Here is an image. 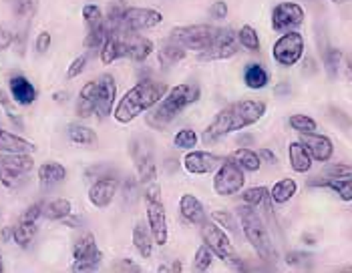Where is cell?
I'll return each mask as SVG.
<instances>
[{"instance_id": "6da1fadb", "label": "cell", "mask_w": 352, "mask_h": 273, "mask_svg": "<svg viewBox=\"0 0 352 273\" xmlns=\"http://www.w3.org/2000/svg\"><path fill=\"white\" fill-rule=\"evenodd\" d=\"M266 110H268V105L264 101L245 99V101L232 103L214 117V121L206 127L201 141L206 145H214L230 133H236V131H242V129L256 125L266 115Z\"/></svg>"}, {"instance_id": "7a4b0ae2", "label": "cell", "mask_w": 352, "mask_h": 273, "mask_svg": "<svg viewBox=\"0 0 352 273\" xmlns=\"http://www.w3.org/2000/svg\"><path fill=\"white\" fill-rule=\"evenodd\" d=\"M167 91L169 86L162 81H153V79L139 81L119 99V103L113 109V119L121 125L135 121L145 110L153 109Z\"/></svg>"}, {"instance_id": "3957f363", "label": "cell", "mask_w": 352, "mask_h": 273, "mask_svg": "<svg viewBox=\"0 0 352 273\" xmlns=\"http://www.w3.org/2000/svg\"><path fill=\"white\" fill-rule=\"evenodd\" d=\"M199 97H201V88L197 82H182L175 86H169V91L163 95L162 101L153 109L147 110L149 112L147 123L153 129H163L169 123H173L182 110H186L190 105L197 103Z\"/></svg>"}, {"instance_id": "277c9868", "label": "cell", "mask_w": 352, "mask_h": 273, "mask_svg": "<svg viewBox=\"0 0 352 273\" xmlns=\"http://www.w3.org/2000/svg\"><path fill=\"white\" fill-rule=\"evenodd\" d=\"M236 215L240 219V225L244 229L245 241L252 246V249L256 251V255L264 261H276L278 259V251L272 244L270 231L264 217L260 215V211L252 205H240L236 209Z\"/></svg>"}, {"instance_id": "5b68a950", "label": "cell", "mask_w": 352, "mask_h": 273, "mask_svg": "<svg viewBox=\"0 0 352 273\" xmlns=\"http://www.w3.org/2000/svg\"><path fill=\"white\" fill-rule=\"evenodd\" d=\"M199 235H201V241L214 251L217 259H221L223 263H228L232 268H242L244 265L238 249L234 247L230 235L226 233V229L219 223L212 221V219H206L199 225Z\"/></svg>"}, {"instance_id": "8992f818", "label": "cell", "mask_w": 352, "mask_h": 273, "mask_svg": "<svg viewBox=\"0 0 352 273\" xmlns=\"http://www.w3.org/2000/svg\"><path fill=\"white\" fill-rule=\"evenodd\" d=\"M32 169V153H0V183L6 189H19Z\"/></svg>"}, {"instance_id": "52a82bcc", "label": "cell", "mask_w": 352, "mask_h": 273, "mask_svg": "<svg viewBox=\"0 0 352 273\" xmlns=\"http://www.w3.org/2000/svg\"><path fill=\"white\" fill-rule=\"evenodd\" d=\"M217 32H219V27H212V25H188V27L171 28L169 38L184 45L188 51L201 53L214 45Z\"/></svg>"}, {"instance_id": "ba28073f", "label": "cell", "mask_w": 352, "mask_h": 273, "mask_svg": "<svg viewBox=\"0 0 352 273\" xmlns=\"http://www.w3.org/2000/svg\"><path fill=\"white\" fill-rule=\"evenodd\" d=\"M304 49H306L304 36L298 30H288V32H282V36L274 43L272 58L276 60V64L290 69V67H296L302 60Z\"/></svg>"}, {"instance_id": "9c48e42d", "label": "cell", "mask_w": 352, "mask_h": 273, "mask_svg": "<svg viewBox=\"0 0 352 273\" xmlns=\"http://www.w3.org/2000/svg\"><path fill=\"white\" fill-rule=\"evenodd\" d=\"M245 171L230 157L214 171V191L219 197H232L236 193L244 191Z\"/></svg>"}, {"instance_id": "30bf717a", "label": "cell", "mask_w": 352, "mask_h": 273, "mask_svg": "<svg viewBox=\"0 0 352 273\" xmlns=\"http://www.w3.org/2000/svg\"><path fill=\"white\" fill-rule=\"evenodd\" d=\"M163 23V14L155 8H141V6H125L123 14H121V23L113 32L119 30H133V32H141V30H149V28L160 27Z\"/></svg>"}, {"instance_id": "8fae6325", "label": "cell", "mask_w": 352, "mask_h": 273, "mask_svg": "<svg viewBox=\"0 0 352 273\" xmlns=\"http://www.w3.org/2000/svg\"><path fill=\"white\" fill-rule=\"evenodd\" d=\"M101 249L97 246V239L93 233L81 235L73 246V272H93L101 263Z\"/></svg>"}, {"instance_id": "7c38bea8", "label": "cell", "mask_w": 352, "mask_h": 273, "mask_svg": "<svg viewBox=\"0 0 352 273\" xmlns=\"http://www.w3.org/2000/svg\"><path fill=\"white\" fill-rule=\"evenodd\" d=\"M240 51V43H238V32H234L232 28H219L216 40L212 47H208L206 51L197 53L199 62H214V60H228L232 56L238 55Z\"/></svg>"}, {"instance_id": "4fadbf2b", "label": "cell", "mask_w": 352, "mask_h": 273, "mask_svg": "<svg viewBox=\"0 0 352 273\" xmlns=\"http://www.w3.org/2000/svg\"><path fill=\"white\" fill-rule=\"evenodd\" d=\"M306 12L298 2H280L272 8V28L276 32L296 30L304 23Z\"/></svg>"}, {"instance_id": "5bb4252c", "label": "cell", "mask_w": 352, "mask_h": 273, "mask_svg": "<svg viewBox=\"0 0 352 273\" xmlns=\"http://www.w3.org/2000/svg\"><path fill=\"white\" fill-rule=\"evenodd\" d=\"M113 32V30H109ZM121 36V43H123V51H125V58H131L135 62H143L147 60L149 56L153 55L155 51V45L151 38L139 34V32H133V30H119L117 32Z\"/></svg>"}, {"instance_id": "9a60e30c", "label": "cell", "mask_w": 352, "mask_h": 273, "mask_svg": "<svg viewBox=\"0 0 352 273\" xmlns=\"http://www.w3.org/2000/svg\"><path fill=\"white\" fill-rule=\"evenodd\" d=\"M119 193V181L111 175L95 179L89 187V203L97 209H107Z\"/></svg>"}, {"instance_id": "2e32d148", "label": "cell", "mask_w": 352, "mask_h": 273, "mask_svg": "<svg viewBox=\"0 0 352 273\" xmlns=\"http://www.w3.org/2000/svg\"><path fill=\"white\" fill-rule=\"evenodd\" d=\"M223 163V157L214 155V153H208V151H197V149H191L184 155L182 165L184 169L190 173V175H210L214 173L219 165Z\"/></svg>"}, {"instance_id": "e0dca14e", "label": "cell", "mask_w": 352, "mask_h": 273, "mask_svg": "<svg viewBox=\"0 0 352 273\" xmlns=\"http://www.w3.org/2000/svg\"><path fill=\"white\" fill-rule=\"evenodd\" d=\"M147 225L151 229L155 246H165L169 239V225H167V213H165V205L162 199L147 201Z\"/></svg>"}, {"instance_id": "ac0fdd59", "label": "cell", "mask_w": 352, "mask_h": 273, "mask_svg": "<svg viewBox=\"0 0 352 273\" xmlns=\"http://www.w3.org/2000/svg\"><path fill=\"white\" fill-rule=\"evenodd\" d=\"M133 157H135L137 179H139L141 187L145 189V187L157 183V167H155V159H153L151 149H147V147L135 149Z\"/></svg>"}, {"instance_id": "d6986e66", "label": "cell", "mask_w": 352, "mask_h": 273, "mask_svg": "<svg viewBox=\"0 0 352 273\" xmlns=\"http://www.w3.org/2000/svg\"><path fill=\"white\" fill-rule=\"evenodd\" d=\"M300 141L306 145L312 159L318 163H328L334 155V143L330 141V136L320 135V133H306V135H300Z\"/></svg>"}, {"instance_id": "ffe728a7", "label": "cell", "mask_w": 352, "mask_h": 273, "mask_svg": "<svg viewBox=\"0 0 352 273\" xmlns=\"http://www.w3.org/2000/svg\"><path fill=\"white\" fill-rule=\"evenodd\" d=\"M99 82V103H97V117L105 119L113 115L115 101H117V84L111 75H103L97 79Z\"/></svg>"}, {"instance_id": "44dd1931", "label": "cell", "mask_w": 352, "mask_h": 273, "mask_svg": "<svg viewBox=\"0 0 352 273\" xmlns=\"http://www.w3.org/2000/svg\"><path fill=\"white\" fill-rule=\"evenodd\" d=\"M8 91H10L12 101L16 105H21V107H28V105H32L36 101V88H34V84L28 81L27 77H23V75L10 77Z\"/></svg>"}, {"instance_id": "7402d4cb", "label": "cell", "mask_w": 352, "mask_h": 273, "mask_svg": "<svg viewBox=\"0 0 352 273\" xmlns=\"http://www.w3.org/2000/svg\"><path fill=\"white\" fill-rule=\"evenodd\" d=\"M36 177H38V187L43 191H51L67 179V169H65V165L56 163V161H47L38 167Z\"/></svg>"}, {"instance_id": "603a6c76", "label": "cell", "mask_w": 352, "mask_h": 273, "mask_svg": "<svg viewBox=\"0 0 352 273\" xmlns=\"http://www.w3.org/2000/svg\"><path fill=\"white\" fill-rule=\"evenodd\" d=\"M97 103H99V82H85V86L79 93V99H77V107H75L77 117L89 119V117L97 115Z\"/></svg>"}, {"instance_id": "cb8c5ba5", "label": "cell", "mask_w": 352, "mask_h": 273, "mask_svg": "<svg viewBox=\"0 0 352 273\" xmlns=\"http://www.w3.org/2000/svg\"><path fill=\"white\" fill-rule=\"evenodd\" d=\"M179 215L184 217V221H188L190 225H197V227L208 219L204 203L195 195H191V193H184L182 195V199H179Z\"/></svg>"}, {"instance_id": "d4e9b609", "label": "cell", "mask_w": 352, "mask_h": 273, "mask_svg": "<svg viewBox=\"0 0 352 273\" xmlns=\"http://www.w3.org/2000/svg\"><path fill=\"white\" fill-rule=\"evenodd\" d=\"M312 187H326L330 191H334L340 201H352V173L351 175H344V177H334V179H322V177H316L314 181H310Z\"/></svg>"}, {"instance_id": "484cf974", "label": "cell", "mask_w": 352, "mask_h": 273, "mask_svg": "<svg viewBox=\"0 0 352 273\" xmlns=\"http://www.w3.org/2000/svg\"><path fill=\"white\" fill-rule=\"evenodd\" d=\"M288 161H290L292 171H296V173H308L314 163L310 151L306 149V145L302 141H292L288 145Z\"/></svg>"}, {"instance_id": "4316f807", "label": "cell", "mask_w": 352, "mask_h": 273, "mask_svg": "<svg viewBox=\"0 0 352 273\" xmlns=\"http://www.w3.org/2000/svg\"><path fill=\"white\" fill-rule=\"evenodd\" d=\"M133 247L137 249V253L145 259H149L153 255V247H155V239L151 235V229L149 225H145L143 221H137L135 227H133Z\"/></svg>"}, {"instance_id": "83f0119b", "label": "cell", "mask_w": 352, "mask_h": 273, "mask_svg": "<svg viewBox=\"0 0 352 273\" xmlns=\"http://www.w3.org/2000/svg\"><path fill=\"white\" fill-rule=\"evenodd\" d=\"M36 147L23 136L0 129V153H34Z\"/></svg>"}, {"instance_id": "f1b7e54d", "label": "cell", "mask_w": 352, "mask_h": 273, "mask_svg": "<svg viewBox=\"0 0 352 273\" xmlns=\"http://www.w3.org/2000/svg\"><path fill=\"white\" fill-rule=\"evenodd\" d=\"M186 56H188V49L173 38H167L162 45V49L157 51V58L163 67H173V64L182 62Z\"/></svg>"}, {"instance_id": "f546056e", "label": "cell", "mask_w": 352, "mask_h": 273, "mask_svg": "<svg viewBox=\"0 0 352 273\" xmlns=\"http://www.w3.org/2000/svg\"><path fill=\"white\" fill-rule=\"evenodd\" d=\"M99 58L101 62L109 67L113 64L115 60L119 58H125V51H123V43H121V36L117 32H109V36L105 38L103 47L99 49Z\"/></svg>"}, {"instance_id": "4dcf8cb0", "label": "cell", "mask_w": 352, "mask_h": 273, "mask_svg": "<svg viewBox=\"0 0 352 273\" xmlns=\"http://www.w3.org/2000/svg\"><path fill=\"white\" fill-rule=\"evenodd\" d=\"M296 193H298V183L290 177H284L270 187V199L274 205H286L288 201H292Z\"/></svg>"}, {"instance_id": "1f68e13d", "label": "cell", "mask_w": 352, "mask_h": 273, "mask_svg": "<svg viewBox=\"0 0 352 273\" xmlns=\"http://www.w3.org/2000/svg\"><path fill=\"white\" fill-rule=\"evenodd\" d=\"M10 229H12V241L19 247L27 249V247H30L36 231H38V225H36V221H27V219L21 217Z\"/></svg>"}, {"instance_id": "d6a6232c", "label": "cell", "mask_w": 352, "mask_h": 273, "mask_svg": "<svg viewBox=\"0 0 352 273\" xmlns=\"http://www.w3.org/2000/svg\"><path fill=\"white\" fill-rule=\"evenodd\" d=\"M270 82V73L258 64V62H252L248 64L244 71V84L250 91H260V88H266Z\"/></svg>"}, {"instance_id": "836d02e7", "label": "cell", "mask_w": 352, "mask_h": 273, "mask_svg": "<svg viewBox=\"0 0 352 273\" xmlns=\"http://www.w3.org/2000/svg\"><path fill=\"white\" fill-rule=\"evenodd\" d=\"M230 159H232L234 163L240 165L245 173H256V171L262 167L260 153L254 151V149H250V147H240V149H236V151L230 155Z\"/></svg>"}, {"instance_id": "e575fe53", "label": "cell", "mask_w": 352, "mask_h": 273, "mask_svg": "<svg viewBox=\"0 0 352 273\" xmlns=\"http://www.w3.org/2000/svg\"><path fill=\"white\" fill-rule=\"evenodd\" d=\"M71 213H73V203L63 197L45 203V209H43V217H47L49 221H65Z\"/></svg>"}, {"instance_id": "d590c367", "label": "cell", "mask_w": 352, "mask_h": 273, "mask_svg": "<svg viewBox=\"0 0 352 273\" xmlns=\"http://www.w3.org/2000/svg\"><path fill=\"white\" fill-rule=\"evenodd\" d=\"M67 135L75 145H82V147H93L97 143V133L81 123H71L67 127Z\"/></svg>"}, {"instance_id": "8d00e7d4", "label": "cell", "mask_w": 352, "mask_h": 273, "mask_svg": "<svg viewBox=\"0 0 352 273\" xmlns=\"http://www.w3.org/2000/svg\"><path fill=\"white\" fill-rule=\"evenodd\" d=\"M238 43L240 47L250 51V53H258L262 43H260V34L256 32V28L250 27V25H244V27L238 30Z\"/></svg>"}, {"instance_id": "74e56055", "label": "cell", "mask_w": 352, "mask_h": 273, "mask_svg": "<svg viewBox=\"0 0 352 273\" xmlns=\"http://www.w3.org/2000/svg\"><path fill=\"white\" fill-rule=\"evenodd\" d=\"M242 199H244V203L248 205H252V207H256V209H262L270 199V189L268 187H250V189H244L242 193Z\"/></svg>"}, {"instance_id": "f35d334b", "label": "cell", "mask_w": 352, "mask_h": 273, "mask_svg": "<svg viewBox=\"0 0 352 273\" xmlns=\"http://www.w3.org/2000/svg\"><path fill=\"white\" fill-rule=\"evenodd\" d=\"M214 257H216L214 251L206 246V244H201V246L197 247L195 255H193L191 270H193V272H208V270L212 268V263H214Z\"/></svg>"}, {"instance_id": "ab89813d", "label": "cell", "mask_w": 352, "mask_h": 273, "mask_svg": "<svg viewBox=\"0 0 352 273\" xmlns=\"http://www.w3.org/2000/svg\"><path fill=\"white\" fill-rule=\"evenodd\" d=\"M197 143H199V135H197L193 129H190V127L179 129V131L173 135V147H175V149H182V151H191V149H195Z\"/></svg>"}, {"instance_id": "60d3db41", "label": "cell", "mask_w": 352, "mask_h": 273, "mask_svg": "<svg viewBox=\"0 0 352 273\" xmlns=\"http://www.w3.org/2000/svg\"><path fill=\"white\" fill-rule=\"evenodd\" d=\"M288 123H290V127L300 133V135H306V133H316V129H318V123L312 119V117H308V115H292L290 119H288Z\"/></svg>"}, {"instance_id": "b9f144b4", "label": "cell", "mask_w": 352, "mask_h": 273, "mask_svg": "<svg viewBox=\"0 0 352 273\" xmlns=\"http://www.w3.org/2000/svg\"><path fill=\"white\" fill-rule=\"evenodd\" d=\"M214 221L219 223L228 233H232V235H240V219L236 213H230V211H216L214 213Z\"/></svg>"}, {"instance_id": "7bdbcfd3", "label": "cell", "mask_w": 352, "mask_h": 273, "mask_svg": "<svg viewBox=\"0 0 352 273\" xmlns=\"http://www.w3.org/2000/svg\"><path fill=\"white\" fill-rule=\"evenodd\" d=\"M342 58L344 56L338 49H328L324 53V67L330 79H336V75L340 71V64H342Z\"/></svg>"}, {"instance_id": "ee69618b", "label": "cell", "mask_w": 352, "mask_h": 273, "mask_svg": "<svg viewBox=\"0 0 352 273\" xmlns=\"http://www.w3.org/2000/svg\"><path fill=\"white\" fill-rule=\"evenodd\" d=\"M82 19L87 23V28L99 27V25L105 23V14H103V10L97 4H85L82 6Z\"/></svg>"}, {"instance_id": "f6af8a7d", "label": "cell", "mask_w": 352, "mask_h": 273, "mask_svg": "<svg viewBox=\"0 0 352 273\" xmlns=\"http://www.w3.org/2000/svg\"><path fill=\"white\" fill-rule=\"evenodd\" d=\"M352 173V165L346 163H328L322 169V173L318 177L322 179H334V177H344V175H351Z\"/></svg>"}, {"instance_id": "bcb514c9", "label": "cell", "mask_w": 352, "mask_h": 273, "mask_svg": "<svg viewBox=\"0 0 352 273\" xmlns=\"http://www.w3.org/2000/svg\"><path fill=\"white\" fill-rule=\"evenodd\" d=\"M38 2L41 0H14V12H16V16L23 19V21H28L36 12Z\"/></svg>"}, {"instance_id": "7dc6e473", "label": "cell", "mask_w": 352, "mask_h": 273, "mask_svg": "<svg viewBox=\"0 0 352 273\" xmlns=\"http://www.w3.org/2000/svg\"><path fill=\"white\" fill-rule=\"evenodd\" d=\"M87 62H89V55H87V53L77 56V58L69 64V69H67V79L73 81V79H77L79 75H82V71L87 69Z\"/></svg>"}, {"instance_id": "c3c4849f", "label": "cell", "mask_w": 352, "mask_h": 273, "mask_svg": "<svg viewBox=\"0 0 352 273\" xmlns=\"http://www.w3.org/2000/svg\"><path fill=\"white\" fill-rule=\"evenodd\" d=\"M0 103H2V107L6 109V115H8V119L14 123V125H19V127H23V119H21V115H19V110L14 109L12 105H10V101H8V97L0 91Z\"/></svg>"}, {"instance_id": "681fc988", "label": "cell", "mask_w": 352, "mask_h": 273, "mask_svg": "<svg viewBox=\"0 0 352 273\" xmlns=\"http://www.w3.org/2000/svg\"><path fill=\"white\" fill-rule=\"evenodd\" d=\"M51 43H53L51 32L43 30V32H38V36H36V40H34V51H36L38 55H45V53L51 49Z\"/></svg>"}, {"instance_id": "f907efd6", "label": "cell", "mask_w": 352, "mask_h": 273, "mask_svg": "<svg viewBox=\"0 0 352 273\" xmlns=\"http://www.w3.org/2000/svg\"><path fill=\"white\" fill-rule=\"evenodd\" d=\"M139 187H141V183H139V179H127L125 181V185H123V197H125V201L129 203H133L137 199V195H139Z\"/></svg>"}, {"instance_id": "816d5d0a", "label": "cell", "mask_w": 352, "mask_h": 273, "mask_svg": "<svg viewBox=\"0 0 352 273\" xmlns=\"http://www.w3.org/2000/svg\"><path fill=\"white\" fill-rule=\"evenodd\" d=\"M43 209H45V203H43V201H36V203L28 205L27 211H25L21 217L27 219V221H36V223H38V219L43 217Z\"/></svg>"}, {"instance_id": "f5cc1de1", "label": "cell", "mask_w": 352, "mask_h": 273, "mask_svg": "<svg viewBox=\"0 0 352 273\" xmlns=\"http://www.w3.org/2000/svg\"><path fill=\"white\" fill-rule=\"evenodd\" d=\"M210 14H212V19H216V21L228 19V4H226L223 0H217V2H214V4L210 6Z\"/></svg>"}, {"instance_id": "db71d44e", "label": "cell", "mask_w": 352, "mask_h": 273, "mask_svg": "<svg viewBox=\"0 0 352 273\" xmlns=\"http://www.w3.org/2000/svg\"><path fill=\"white\" fill-rule=\"evenodd\" d=\"M14 38H16V34L12 30H8L6 27H0V51L10 49L12 43H14Z\"/></svg>"}, {"instance_id": "11a10c76", "label": "cell", "mask_w": 352, "mask_h": 273, "mask_svg": "<svg viewBox=\"0 0 352 273\" xmlns=\"http://www.w3.org/2000/svg\"><path fill=\"white\" fill-rule=\"evenodd\" d=\"M113 270H115V272H141V268H139L137 263H133L131 259H119V261L113 265Z\"/></svg>"}, {"instance_id": "9f6ffc18", "label": "cell", "mask_w": 352, "mask_h": 273, "mask_svg": "<svg viewBox=\"0 0 352 273\" xmlns=\"http://www.w3.org/2000/svg\"><path fill=\"white\" fill-rule=\"evenodd\" d=\"M306 259H310L306 253H288V255H286V263H288V265H300V263H304Z\"/></svg>"}, {"instance_id": "6f0895ef", "label": "cell", "mask_w": 352, "mask_h": 273, "mask_svg": "<svg viewBox=\"0 0 352 273\" xmlns=\"http://www.w3.org/2000/svg\"><path fill=\"white\" fill-rule=\"evenodd\" d=\"M258 153H260V159H262V163H268V165L278 163V157H276V155L272 153L270 149H260Z\"/></svg>"}, {"instance_id": "680465c9", "label": "cell", "mask_w": 352, "mask_h": 273, "mask_svg": "<svg viewBox=\"0 0 352 273\" xmlns=\"http://www.w3.org/2000/svg\"><path fill=\"white\" fill-rule=\"evenodd\" d=\"M346 75L352 82V58H346Z\"/></svg>"}, {"instance_id": "91938a15", "label": "cell", "mask_w": 352, "mask_h": 273, "mask_svg": "<svg viewBox=\"0 0 352 273\" xmlns=\"http://www.w3.org/2000/svg\"><path fill=\"white\" fill-rule=\"evenodd\" d=\"M63 97H65V93H56V95H54V101H56V103H60V101H65Z\"/></svg>"}, {"instance_id": "94428289", "label": "cell", "mask_w": 352, "mask_h": 273, "mask_svg": "<svg viewBox=\"0 0 352 273\" xmlns=\"http://www.w3.org/2000/svg\"><path fill=\"white\" fill-rule=\"evenodd\" d=\"M173 272H182V263H179V261L173 263Z\"/></svg>"}, {"instance_id": "6125c7cd", "label": "cell", "mask_w": 352, "mask_h": 273, "mask_svg": "<svg viewBox=\"0 0 352 273\" xmlns=\"http://www.w3.org/2000/svg\"><path fill=\"white\" fill-rule=\"evenodd\" d=\"M0 272H4V263H2V253H0Z\"/></svg>"}, {"instance_id": "be15d7a7", "label": "cell", "mask_w": 352, "mask_h": 273, "mask_svg": "<svg viewBox=\"0 0 352 273\" xmlns=\"http://www.w3.org/2000/svg\"><path fill=\"white\" fill-rule=\"evenodd\" d=\"M330 2H336V4H342V2H346V0H330Z\"/></svg>"}, {"instance_id": "e7e4bbea", "label": "cell", "mask_w": 352, "mask_h": 273, "mask_svg": "<svg viewBox=\"0 0 352 273\" xmlns=\"http://www.w3.org/2000/svg\"><path fill=\"white\" fill-rule=\"evenodd\" d=\"M119 2H127V0H119Z\"/></svg>"}]
</instances>
